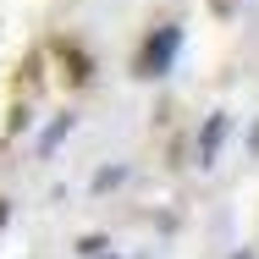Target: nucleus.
Returning <instances> with one entry per match:
<instances>
[{
	"label": "nucleus",
	"instance_id": "2",
	"mask_svg": "<svg viewBox=\"0 0 259 259\" xmlns=\"http://www.w3.org/2000/svg\"><path fill=\"white\" fill-rule=\"evenodd\" d=\"M221 133H226V121H221V116H209V127H204V149H199V155H204V165L215 160V144H221Z\"/></svg>",
	"mask_w": 259,
	"mask_h": 259
},
{
	"label": "nucleus",
	"instance_id": "1",
	"mask_svg": "<svg viewBox=\"0 0 259 259\" xmlns=\"http://www.w3.org/2000/svg\"><path fill=\"white\" fill-rule=\"evenodd\" d=\"M177 45H182V33H177V28H160V39H149V50H144V77H160V72L171 66Z\"/></svg>",
	"mask_w": 259,
	"mask_h": 259
},
{
	"label": "nucleus",
	"instance_id": "3",
	"mask_svg": "<svg viewBox=\"0 0 259 259\" xmlns=\"http://www.w3.org/2000/svg\"><path fill=\"white\" fill-rule=\"evenodd\" d=\"M232 259H248V254H232Z\"/></svg>",
	"mask_w": 259,
	"mask_h": 259
}]
</instances>
